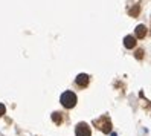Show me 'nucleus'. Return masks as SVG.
Masks as SVG:
<instances>
[{"label": "nucleus", "instance_id": "1", "mask_svg": "<svg viewBox=\"0 0 151 136\" xmlns=\"http://www.w3.org/2000/svg\"><path fill=\"white\" fill-rule=\"evenodd\" d=\"M61 104H63V107H66V109H72V107H75V104H76V95L73 93V92H64L63 95H61Z\"/></svg>", "mask_w": 151, "mask_h": 136}, {"label": "nucleus", "instance_id": "2", "mask_svg": "<svg viewBox=\"0 0 151 136\" xmlns=\"http://www.w3.org/2000/svg\"><path fill=\"white\" fill-rule=\"evenodd\" d=\"M93 124H95L102 133H110V132H111V121L109 119V116H101L99 119H96Z\"/></svg>", "mask_w": 151, "mask_h": 136}, {"label": "nucleus", "instance_id": "3", "mask_svg": "<svg viewBox=\"0 0 151 136\" xmlns=\"http://www.w3.org/2000/svg\"><path fill=\"white\" fill-rule=\"evenodd\" d=\"M75 135L76 136H90V127L86 122H79L75 129Z\"/></svg>", "mask_w": 151, "mask_h": 136}, {"label": "nucleus", "instance_id": "4", "mask_svg": "<svg viewBox=\"0 0 151 136\" xmlns=\"http://www.w3.org/2000/svg\"><path fill=\"white\" fill-rule=\"evenodd\" d=\"M88 81H90V77H88L87 74H79V75L75 78V83H76L79 87H87Z\"/></svg>", "mask_w": 151, "mask_h": 136}, {"label": "nucleus", "instance_id": "5", "mask_svg": "<svg viewBox=\"0 0 151 136\" xmlns=\"http://www.w3.org/2000/svg\"><path fill=\"white\" fill-rule=\"evenodd\" d=\"M134 34H136V38H144L145 35H147V28H145L144 25H139V26H136Z\"/></svg>", "mask_w": 151, "mask_h": 136}, {"label": "nucleus", "instance_id": "6", "mask_svg": "<svg viewBox=\"0 0 151 136\" xmlns=\"http://www.w3.org/2000/svg\"><path fill=\"white\" fill-rule=\"evenodd\" d=\"M124 44H125L127 49H133V48L136 46V38L131 37V35H127V37L124 38Z\"/></svg>", "mask_w": 151, "mask_h": 136}, {"label": "nucleus", "instance_id": "7", "mask_svg": "<svg viewBox=\"0 0 151 136\" xmlns=\"http://www.w3.org/2000/svg\"><path fill=\"white\" fill-rule=\"evenodd\" d=\"M52 121H54L55 124H61V121H63V116H61V113H58V112L52 113Z\"/></svg>", "mask_w": 151, "mask_h": 136}, {"label": "nucleus", "instance_id": "8", "mask_svg": "<svg viewBox=\"0 0 151 136\" xmlns=\"http://www.w3.org/2000/svg\"><path fill=\"white\" fill-rule=\"evenodd\" d=\"M137 12H139V5H136V6H134V8H133V9L130 11V15H133V17H134Z\"/></svg>", "mask_w": 151, "mask_h": 136}, {"label": "nucleus", "instance_id": "9", "mask_svg": "<svg viewBox=\"0 0 151 136\" xmlns=\"http://www.w3.org/2000/svg\"><path fill=\"white\" fill-rule=\"evenodd\" d=\"M136 58H144V51H142V49H139V51H136Z\"/></svg>", "mask_w": 151, "mask_h": 136}, {"label": "nucleus", "instance_id": "10", "mask_svg": "<svg viewBox=\"0 0 151 136\" xmlns=\"http://www.w3.org/2000/svg\"><path fill=\"white\" fill-rule=\"evenodd\" d=\"M5 112H6L5 106H3V104H0V116H3V115H5Z\"/></svg>", "mask_w": 151, "mask_h": 136}]
</instances>
